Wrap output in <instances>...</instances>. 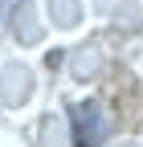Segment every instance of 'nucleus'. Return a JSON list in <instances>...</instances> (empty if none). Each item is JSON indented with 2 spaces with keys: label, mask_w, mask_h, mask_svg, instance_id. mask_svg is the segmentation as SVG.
Segmentation results:
<instances>
[{
  "label": "nucleus",
  "mask_w": 143,
  "mask_h": 147,
  "mask_svg": "<svg viewBox=\"0 0 143 147\" xmlns=\"http://www.w3.org/2000/svg\"><path fill=\"white\" fill-rule=\"evenodd\" d=\"M111 131V115L102 102H78L74 106V143L78 147H102Z\"/></svg>",
  "instance_id": "nucleus-1"
},
{
  "label": "nucleus",
  "mask_w": 143,
  "mask_h": 147,
  "mask_svg": "<svg viewBox=\"0 0 143 147\" xmlns=\"http://www.w3.org/2000/svg\"><path fill=\"white\" fill-rule=\"evenodd\" d=\"M4 102H21L25 94H29V69H21V65H8V74H4Z\"/></svg>",
  "instance_id": "nucleus-2"
},
{
  "label": "nucleus",
  "mask_w": 143,
  "mask_h": 147,
  "mask_svg": "<svg viewBox=\"0 0 143 147\" xmlns=\"http://www.w3.org/2000/svg\"><path fill=\"white\" fill-rule=\"evenodd\" d=\"M16 37H21V41H29V45L41 37V25L33 21V8H29V4H21V8H16Z\"/></svg>",
  "instance_id": "nucleus-3"
},
{
  "label": "nucleus",
  "mask_w": 143,
  "mask_h": 147,
  "mask_svg": "<svg viewBox=\"0 0 143 147\" xmlns=\"http://www.w3.org/2000/svg\"><path fill=\"white\" fill-rule=\"evenodd\" d=\"M49 12H53V21L61 29H69L78 21V0H49Z\"/></svg>",
  "instance_id": "nucleus-4"
},
{
  "label": "nucleus",
  "mask_w": 143,
  "mask_h": 147,
  "mask_svg": "<svg viewBox=\"0 0 143 147\" xmlns=\"http://www.w3.org/2000/svg\"><path fill=\"white\" fill-rule=\"evenodd\" d=\"M74 69H78V78L94 74V69H98V49H94V45H90V49H82V53H78V61H74Z\"/></svg>",
  "instance_id": "nucleus-5"
},
{
  "label": "nucleus",
  "mask_w": 143,
  "mask_h": 147,
  "mask_svg": "<svg viewBox=\"0 0 143 147\" xmlns=\"http://www.w3.org/2000/svg\"><path fill=\"white\" fill-rule=\"evenodd\" d=\"M41 147H65V143H61V127L53 123V119L45 123V131H41Z\"/></svg>",
  "instance_id": "nucleus-6"
},
{
  "label": "nucleus",
  "mask_w": 143,
  "mask_h": 147,
  "mask_svg": "<svg viewBox=\"0 0 143 147\" xmlns=\"http://www.w3.org/2000/svg\"><path fill=\"white\" fill-rule=\"evenodd\" d=\"M127 147H135V143H127Z\"/></svg>",
  "instance_id": "nucleus-7"
}]
</instances>
